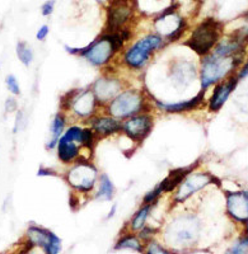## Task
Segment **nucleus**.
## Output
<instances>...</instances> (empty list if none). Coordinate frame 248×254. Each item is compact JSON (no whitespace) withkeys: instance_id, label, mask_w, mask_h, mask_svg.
Wrapping results in <instances>:
<instances>
[{"instance_id":"obj_1","label":"nucleus","mask_w":248,"mask_h":254,"mask_svg":"<svg viewBox=\"0 0 248 254\" xmlns=\"http://www.w3.org/2000/svg\"><path fill=\"white\" fill-rule=\"evenodd\" d=\"M237 56L233 58H220L217 55L205 56L201 67L202 89H208L210 85L217 84L234 69L238 63Z\"/></svg>"},{"instance_id":"obj_2","label":"nucleus","mask_w":248,"mask_h":254,"mask_svg":"<svg viewBox=\"0 0 248 254\" xmlns=\"http://www.w3.org/2000/svg\"><path fill=\"white\" fill-rule=\"evenodd\" d=\"M199 221L193 216H183L174 220L167 230V240L174 247L185 248L192 246L199 238Z\"/></svg>"},{"instance_id":"obj_3","label":"nucleus","mask_w":248,"mask_h":254,"mask_svg":"<svg viewBox=\"0 0 248 254\" xmlns=\"http://www.w3.org/2000/svg\"><path fill=\"white\" fill-rule=\"evenodd\" d=\"M220 28H222V24L218 23L213 18H209L193 31L192 36L186 42V45L190 46L196 54L205 56L213 49L214 45L217 44L220 35Z\"/></svg>"},{"instance_id":"obj_4","label":"nucleus","mask_w":248,"mask_h":254,"mask_svg":"<svg viewBox=\"0 0 248 254\" xmlns=\"http://www.w3.org/2000/svg\"><path fill=\"white\" fill-rule=\"evenodd\" d=\"M67 51L70 54L78 52V54H81V56H84L87 59L90 64H93L95 66H102L112 58L113 52H116V49L111 36L103 35L85 49H69V47H67Z\"/></svg>"},{"instance_id":"obj_5","label":"nucleus","mask_w":248,"mask_h":254,"mask_svg":"<svg viewBox=\"0 0 248 254\" xmlns=\"http://www.w3.org/2000/svg\"><path fill=\"white\" fill-rule=\"evenodd\" d=\"M143 108V95L136 90H127L116 95L108 106V112L113 119H127Z\"/></svg>"},{"instance_id":"obj_6","label":"nucleus","mask_w":248,"mask_h":254,"mask_svg":"<svg viewBox=\"0 0 248 254\" xmlns=\"http://www.w3.org/2000/svg\"><path fill=\"white\" fill-rule=\"evenodd\" d=\"M162 46V38L157 35H149L138 41L125 55V63L133 69H142L147 64L149 55Z\"/></svg>"},{"instance_id":"obj_7","label":"nucleus","mask_w":248,"mask_h":254,"mask_svg":"<svg viewBox=\"0 0 248 254\" xmlns=\"http://www.w3.org/2000/svg\"><path fill=\"white\" fill-rule=\"evenodd\" d=\"M136 0H111L107 9V26L111 32L121 29V27L133 17Z\"/></svg>"},{"instance_id":"obj_8","label":"nucleus","mask_w":248,"mask_h":254,"mask_svg":"<svg viewBox=\"0 0 248 254\" xmlns=\"http://www.w3.org/2000/svg\"><path fill=\"white\" fill-rule=\"evenodd\" d=\"M27 235H28V240L31 243V246L41 247L46 252V254L60 253V239L51 231L46 230L44 228H38V226H29Z\"/></svg>"},{"instance_id":"obj_9","label":"nucleus","mask_w":248,"mask_h":254,"mask_svg":"<svg viewBox=\"0 0 248 254\" xmlns=\"http://www.w3.org/2000/svg\"><path fill=\"white\" fill-rule=\"evenodd\" d=\"M97 179V171L88 163H79L73 167L68 173V182L77 190H89L94 186Z\"/></svg>"},{"instance_id":"obj_10","label":"nucleus","mask_w":248,"mask_h":254,"mask_svg":"<svg viewBox=\"0 0 248 254\" xmlns=\"http://www.w3.org/2000/svg\"><path fill=\"white\" fill-rule=\"evenodd\" d=\"M210 182V176H208V174L205 173H196L192 174V176L186 177V178L182 181L181 185H179L178 192H177L176 194V201L177 202H183V201L190 198L192 194H195L196 192H199L200 190L206 187Z\"/></svg>"},{"instance_id":"obj_11","label":"nucleus","mask_w":248,"mask_h":254,"mask_svg":"<svg viewBox=\"0 0 248 254\" xmlns=\"http://www.w3.org/2000/svg\"><path fill=\"white\" fill-rule=\"evenodd\" d=\"M152 126H153V122L149 116H135L122 125V130L130 139L140 141L147 137L148 133L152 130Z\"/></svg>"},{"instance_id":"obj_12","label":"nucleus","mask_w":248,"mask_h":254,"mask_svg":"<svg viewBox=\"0 0 248 254\" xmlns=\"http://www.w3.org/2000/svg\"><path fill=\"white\" fill-rule=\"evenodd\" d=\"M227 210L231 217L241 222L247 221L248 217V197L246 190L231 193L227 197Z\"/></svg>"},{"instance_id":"obj_13","label":"nucleus","mask_w":248,"mask_h":254,"mask_svg":"<svg viewBox=\"0 0 248 254\" xmlns=\"http://www.w3.org/2000/svg\"><path fill=\"white\" fill-rule=\"evenodd\" d=\"M72 107L74 112L81 117H88L95 108L94 93L90 90H83L78 95L73 97Z\"/></svg>"},{"instance_id":"obj_14","label":"nucleus","mask_w":248,"mask_h":254,"mask_svg":"<svg viewBox=\"0 0 248 254\" xmlns=\"http://www.w3.org/2000/svg\"><path fill=\"white\" fill-rule=\"evenodd\" d=\"M121 89V83L116 79L102 78L94 84V97L101 102L112 101Z\"/></svg>"},{"instance_id":"obj_15","label":"nucleus","mask_w":248,"mask_h":254,"mask_svg":"<svg viewBox=\"0 0 248 254\" xmlns=\"http://www.w3.org/2000/svg\"><path fill=\"white\" fill-rule=\"evenodd\" d=\"M238 83L237 78H231L228 81L219 84L215 87L213 93V97L210 99V110L219 111L223 107V104L228 101L231 93L236 89V85Z\"/></svg>"},{"instance_id":"obj_16","label":"nucleus","mask_w":248,"mask_h":254,"mask_svg":"<svg viewBox=\"0 0 248 254\" xmlns=\"http://www.w3.org/2000/svg\"><path fill=\"white\" fill-rule=\"evenodd\" d=\"M92 126L94 131L103 136L112 135L122 130V125L113 117H98L92 122Z\"/></svg>"},{"instance_id":"obj_17","label":"nucleus","mask_w":248,"mask_h":254,"mask_svg":"<svg viewBox=\"0 0 248 254\" xmlns=\"http://www.w3.org/2000/svg\"><path fill=\"white\" fill-rule=\"evenodd\" d=\"M202 98H204V92L200 93L199 95H196V97H195L193 99H191V101L179 102V103H172V104L158 103V106L162 108V110L167 111V112H183V111H190V110H193V108L199 107Z\"/></svg>"},{"instance_id":"obj_18","label":"nucleus","mask_w":248,"mask_h":254,"mask_svg":"<svg viewBox=\"0 0 248 254\" xmlns=\"http://www.w3.org/2000/svg\"><path fill=\"white\" fill-rule=\"evenodd\" d=\"M188 173H190V169H183V168H179V169L170 172L169 176L161 183L162 190H165V192L173 190L174 188L178 187V186L181 185L182 181L187 177Z\"/></svg>"},{"instance_id":"obj_19","label":"nucleus","mask_w":248,"mask_h":254,"mask_svg":"<svg viewBox=\"0 0 248 254\" xmlns=\"http://www.w3.org/2000/svg\"><path fill=\"white\" fill-rule=\"evenodd\" d=\"M79 154V149L77 146V142L69 141H58V155L59 159L64 163L73 162Z\"/></svg>"},{"instance_id":"obj_20","label":"nucleus","mask_w":248,"mask_h":254,"mask_svg":"<svg viewBox=\"0 0 248 254\" xmlns=\"http://www.w3.org/2000/svg\"><path fill=\"white\" fill-rule=\"evenodd\" d=\"M64 127H65V119H64L63 115H58L54 119L51 125V132H52V137H51V141L49 142L47 147L49 149H52V147L55 146L58 144L59 139L61 137V133L64 131Z\"/></svg>"},{"instance_id":"obj_21","label":"nucleus","mask_w":248,"mask_h":254,"mask_svg":"<svg viewBox=\"0 0 248 254\" xmlns=\"http://www.w3.org/2000/svg\"><path fill=\"white\" fill-rule=\"evenodd\" d=\"M113 190H115V188H113V183L111 182V179L108 178L106 174H103V176L101 177V183H99V190L97 197H98L99 199L110 201V199H112Z\"/></svg>"},{"instance_id":"obj_22","label":"nucleus","mask_w":248,"mask_h":254,"mask_svg":"<svg viewBox=\"0 0 248 254\" xmlns=\"http://www.w3.org/2000/svg\"><path fill=\"white\" fill-rule=\"evenodd\" d=\"M149 212H150V205L143 206V207L136 212L133 221H131V228H133V230L139 231L144 228L145 221H147V217L148 215H149Z\"/></svg>"},{"instance_id":"obj_23","label":"nucleus","mask_w":248,"mask_h":254,"mask_svg":"<svg viewBox=\"0 0 248 254\" xmlns=\"http://www.w3.org/2000/svg\"><path fill=\"white\" fill-rule=\"evenodd\" d=\"M17 55L18 59H19L26 66H29L32 61H33V51H32L31 47H29L26 42H23V41H22V42H18Z\"/></svg>"},{"instance_id":"obj_24","label":"nucleus","mask_w":248,"mask_h":254,"mask_svg":"<svg viewBox=\"0 0 248 254\" xmlns=\"http://www.w3.org/2000/svg\"><path fill=\"white\" fill-rule=\"evenodd\" d=\"M116 249H134L136 252H142V244L139 242L138 238L131 237V235H127V237L121 238L118 240V243L115 247Z\"/></svg>"},{"instance_id":"obj_25","label":"nucleus","mask_w":248,"mask_h":254,"mask_svg":"<svg viewBox=\"0 0 248 254\" xmlns=\"http://www.w3.org/2000/svg\"><path fill=\"white\" fill-rule=\"evenodd\" d=\"M82 128L78 126H73L70 127L69 130L67 132L64 133L61 136L60 141H69V142H81V137H82Z\"/></svg>"},{"instance_id":"obj_26","label":"nucleus","mask_w":248,"mask_h":254,"mask_svg":"<svg viewBox=\"0 0 248 254\" xmlns=\"http://www.w3.org/2000/svg\"><path fill=\"white\" fill-rule=\"evenodd\" d=\"M248 242L247 238H242L240 242H237L232 248H229L225 254H247Z\"/></svg>"},{"instance_id":"obj_27","label":"nucleus","mask_w":248,"mask_h":254,"mask_svg":"<svg viewBox=\"0 0 248 254\" xmlns=\"http://www.w3.org/2000/svg\"><path fill=\"white\" fill-rule=\"evenodd\" d=\"M6 88L13 95H19L20 94V87L19 83H18L17 78L14 75H8L5 79Z\"/></svg>"},{"instance_id":"obj_28","label":"nucleus","mask_w":248,"mask_h":254,"mask_svg":"<svg viewBox=\"0 0 248 254\" xmlns=\"http://www.w3.org/2000/svg\"><path fill=\"white\" fill-rule=\"evenodd\" d=\"M93 141H94V135H93L92 130H83L82 131V137H81V142L83 146L85 147H92L93 146Z\"/></svg>"},{"instance_id":"obj_29","label":"nucleus","mask_w":248,"mask_h":254,"mask_svg":"<svg viewBox=\"0 0 248 254\" xmlns=\"http://www.w3.org/2000/svg\"><path fill=\"white\" fill-rule=\"evenodd\" d=\"M162 192H163V190H162L161 183H159L156 188H153V190H150L149 193L144 197V202L147 203V205H150V203L154 202V201H156V199L161 196Z\"/></svg>"},{"instance_id":"obj_30","label":"nucleus","mask_w":248,"mask_h":254,"mask_svg":"<svg viewBox=\"0 0 248 254\" xmlns=\"http://www.w3.org/2000/svg\"><path fill=\"white\" fill-rule=\"evenodd\" d=\"M147 254H170L167 249H165L162 246H159L158 243L152 242L148 246V251Z\"/></svg>"},{"instance_id":"obj_31","label":"nucleus","mask_w":248,"mask_h":254,"mask_svg":"<svg viewBox=\"0 0 248 254\" xmlns=\"http://www.w3.org/2000/svg\"><path fill=\"white\" fill-rule=\"evenodd\" d=\"M54 5H55V1L54 0H50V1H46V3L42 5V14L45 15V17H47V15H50L52 13V10H54Z\"/></svg>"},{"instance_id":"obj_32","label":"nucleus","mask_w":248,"mask_h":254,"mask_svg":"<svg viewBox=\"0 0 248 254\" xmlns=\"http://www.w3.org/2000/svg\"><path fill=\"white\" fill-rule=\"evenodd\" d=\"M17 101H15L14 98H9L8 101L5 102V110L6 112H14L15 110H17Z\"/></svg>"},{"instance_id":"obj_33","label":"nucleus","mask_w":248,"mask_h":254,"mask_svg":"<svg viewBox=\"0 0 248 254\" xmlns=\"http://www.w3.org/2000/svg\"><path fill=\"white\" fill-rule=\"evenodd\" d=\"M47 33H49V27L42 26L40 29H38L37 35H36V38H37V40H40V41H44L45 38H46Z\"/></svg>"},{"instance_id":"obj_34","label":"nucleus","mask_w":248,"mask_h":254,"mask_svg":"<svg viewBox=\"0 0 248 254\" xmlns=\"http://www.w3.org/2000/svg\"><path fill=\"white\" fill-rule=\"evenodd\" d=\"M98 3H103V1H106V0H97Z\"/></svg>"},{"instance_id":"obj_35","label":"nucleus","mask_w":248,"mask_h":254,"mask_svg":"<svg viewBox=\"0 0 248 254\" xmlns=\"http://www.w3.org/2000/svg\"><path fill=\"white\" fill-rule=\"evenodd\" d=\"M27 254H36V253H29V252H28V253H27Z\"/></svg>"}]
</instances>
